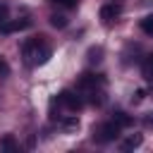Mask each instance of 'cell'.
I'll return each mask as SVG.
<instances>
[{
	"label": "cell",
	"instance_id": "6da1fadb",
	"mask_svg": "<svg viewBox=\"0 0 153 153\" xmlns=\"http://www.w3.org/2000/svg\"><path fill=\"white\" fill-rule=\"evenodd\" d=\"M22 53H24V57H26L29 65H43V62H48V57H50L53 50H50V45L45 43L43 36H33V38L24 41Z\"/></svg>",
	"mask_w": 153,
	"mask_h": 153
},
{
	"label": "cell",
	"instance_id": "7a4b0ae2",
	"mask_svg": "<svg viewBox=\"0 0 153 153\" xmlns=\"http://www.w3.org/2000/svg\"><path fill=\"white\" fill-rule=\"evenodd\" d=\"M120 129H122V127H120L115 120L103 122V124L93 127V141H96V143H110V141H115V139L120 136Z\"/></svg>",
	"mask_w": 153,
	"mask_h": 153
},
{
	"label": "cell",
	"instance_id": "3957f363",
	"mask_svg": "<svg viewBox=\"0 0 153 153\" xmlns=\"http://www.w3.org/2000/svg\"><path fill=\"white\" fill-rule=\"evenodd\" d=\"M60 105H65L67 110H72V112H76L79 108H81V98L74 93V91H69V88H65V91H60L57 93V98H55Z\"/></svg>",
	"mask_w": 153,
	"mask_h": 153
},
{
	"label": "cell",
	"instance_id": "277c9868",
	"mask_svg": "<svg viewBox=\"0 0 153 153\" xmlns=\"http://www.w3.org/2000/svg\"><path fill=\"white\" fill-rule=\"evenodd\" d=\"M103 84V76L100 74H93V72H84L81 76H79V81H76V86L79 88H96V86H100Z\"/></svg>",
	"mask_w": 153,
	"mask_h": 153
},
{
	"label": "cell",
	"instance_id": "5b68a950",
	"mask_svg": "<svg viewBox=\"0 0 153 153\" xmlns=\"http://www.w3.org/2000/svg\"><path fill=\"white\" fill-rule=\"evenodd\" d=\"M29 19H5L0 24V31L2 33H14V31H22V29H29Z\"/></svg>",
	"mask_w": 153,
	"mask_h": 153
},
{
	"label": "cell",
	"instance_id": "8992f818",
	"mask_svg": "<svg viewBox=\"0 0 153 153\" xmlns=\"http://www.w3.org/2000/svg\"><path fill=\"white\" fill-rule=\"evenodd\" d=\"M117 14H120V7H115V5H103V7H100V19H103L105 24H110Z\"/></svg>",
	"mask_w": 153,
	"mask_h": 153
},
{
	"label": "cell",
	"instance_id": "52a82bcc",
	"mask_svg": "<svg viewBox=\"0 0 153 153\" xmlns=\"http://www.w3.org/2000/svg\"><path fill=\"white\" fill-rule=\"evenodd\" d=\"M141 143H143V136H141V134H131V136L122 143V151H134V148H139Z\"/></svg>",
	"mask_w": 153,
	"mask_h": 153
},
{
	"label": "cell",
	"instance_id": "ba28073f",
	"mask_svg": "<svg viewBox=\"0 0 153 153\" xmlns=\"http://www.w3.org/2000/svg\"><path fill=\"white\" fill-rule=\"evenodd\" d=\"M141 74H143L146 79H153V53L143 57V62H141Z\"/></svg>",
	"mask_w": 153,
	"mask_h": 153
},
{
	"label": "cell",
	"instance_id": "9c48e42d",
	"mask_svg": "<svg viewBox=\"0 0 153 153\" xmlns=\"http://www.w3.org/2000/svg\"><path fill=\"white\" fill-rule=\"evenodd\" d=\"M139 26H141V31H143V33L153 36V14H146V17L139 22Z\"/></svg>",
	"mask_w": 153,
	"mask_h": 153
},
{
	"label": "cell",
	"instance_id": "30bf717a",
	"mask_svg": "<svg viewBox=\"0 0 153 153\" xmlns=\"http://www.w3.org/2000/svg\"><path fill=\"white\" fill-rule=\"evenodd\" d=\"M0 146L5 148V151H19V143L7 134V136H2V141H0Z\"/></svg>",
	"mask_w": 153,
	"mask_h": 153
},
{
	"label": "cell",
	"instance_id": "8fae6325",
	"mask_svg": "<svg viewBox=\"0 0 153 153\" xmlns=\"http://www.w3.org/2000/svg\"><path fill=\"white\" fill-rule=\"evenodd\" d=\"M50 24H53L55 29H65V26H67V17H62V14H50Z\"/></svg>",
	"mask_w": 153,
	"mask_h": 153
},
{
	"label": "cell",
	"instance_id": "7c38bea8",
	"mask_svg": "<svg viewBox=\"0 0 153 153\" xmlns=\"http://www.w3.org/2000/svg\"><path fill=\"white\" fill-rule=\"evenodd\" d=\"M112 120H115L120 127H129V124H131V117H129V115H124V112H115V117H112Z\"/></svg>",
	"mask_w": 153,
	"mask_h": 153
},
{
	"label": "cell",
	"instance_id": "4fadbf2b",
	"mask_svg": "<svg viewBox=\"0 0 153 153\" xmlns=\"http://www.w3.org/2000/svg\"><path fill=\"white\" fill-rule=\"evenodd\" d=\"M50 2H53V5H57V7H65V10H74L79 0H50Z\"/></svg>",
	"mask_w": 153,
	"mask_h": 153
},
{
	"label": "cell",
	"instance_id": "5bb4252c",
	"mask_svg": "<svg viewBox=\"0 0 153 153\" xmlns=\"http://www.w3.org/2000/svg\"><path fill=\"white\" fill-rule=\"evenodd\" d=\"M100 55H103V48H91V50H88V60H91V62H98Z\"/></svg>",
	"mask_w": 153,
	"mask_h": 153
},
{
	"label": "cell",
	"instance_id": "9a60e30c",
	"mask_svg": "<svg viewBox=\"0 0 153 153\" xmlns=\"http://www.w3.org/2000/svg\"><path fill=\"white\" fill-rule=\"evenodd\" d=\"M62 127L65 129H76L79 127V120L76 117H67V120H62Z\"/></svg>",
	"mask_w": 153,
	"mask_h": 153
},
{
	"label": "cell",
	"instance_id": "2e32d148",
	"mask_svg": "<svg viewBox=\"0 0 153 153\" xmlns=\"http://www.w3.org/2000/svg\"><path fill=\"white\" fill-rule=\"evenodd\" d=\"M5 76H10V65L0 57V79H5Z\"/></svg>",
	"mask_w": 153,
	"mask_h": 153
},
{
	"label": "cell",
	"instance_id": "e0dca14e",
	"mask_svg": "<svg viewBox=\"0 0 153 153\" xmlns=\"http://www.w3.org/2000/svg\"><path fill=\"white\" fill-rule=\"evenodd\" d=\"M143 96H146V91H143V88H139V91H134L131 100H134V103H141V100H143Z\"/></svg>",
	"mask_w": 153,
	"mask_h": 153
},
{
	"label": "cell",
	"instance_id": "ac0fdd59",
	"mask_svg": "<svg viewBox=\"0 0 153 153\" xmlns=\"http://www.w3.org/2000/svg\"><path fill=\"white\" fill-rule=\"evenodd\" d=\"M143 124H146V127H148V129H153V110H151V112H146V115H143Z\"/></svg>",
	"mask_w": 153,
	"mask_h": 153
},
{
	"label": "cell",
	"instance_id": "d6986e66",
	"mask_svg": "<svg viewBox=\"0 0 153 153\" xmlns=\"http://www.w3.org/2000/svg\"><path fill=\"white\" fill-rule=\"evenodd\" d=\"M7 19V5H0V24Z\"/></svg>",
	"mask_w": 153,
	"mask_h": 153
}]
</instances>
